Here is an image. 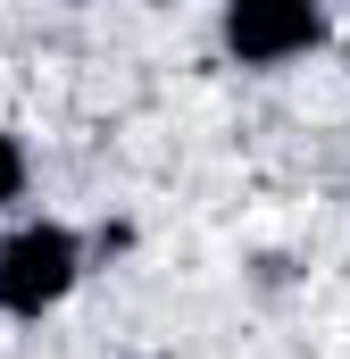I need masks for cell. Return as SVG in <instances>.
<instances>
[{"mask_svg":"<svg viewBox=\"0 0 350 359\" xmlns=\"http://www.w3.org/2000/svg\"><path fill=\"white\" fill-rule=\"evenodd\" d=\"M92 268V243L59 217H25L0 234V318H50Z\"/></svg>","mask_w":350,"mask_h":359,"instance_id":"cell-1","label":"cell"},{"mask_svg":"<svg viewBox=\"0 0 350 359\" xmlns=\"http://www.w3.org/2000/svg\"><path fill=\"white\" fill-rule=\"evenodd\" d=\"M217 42L234 67H292L326 42V0H225Z\"/></svg>","mask_w":350,"mask_h":359,"instance_id":"cell-2","label":"cell"},{"mask_svg":"<svg viewBox=\"0 0 350 359\" xmlns=\"http://www.w3.org/2000/svg\"><path fill=\"white\" fill-rule=\"evenodd\" d=\"M25 184H34V159H25V142L0 126V209H17V201H25Z\"/></svg>","mask_w":350,"mask_h":359,"instance_id":"cell-3","label":"cell"},{"mask_svg":"<svg viewBox=\"0 0 350 359\" xmlns=\"http://www.w3.org/2000/svg\"><path fill=\"white\" fill-rule=\"evenodd\" d=\"M84 243H92V259H125V251H134V226H125V217H117V226H92Z\"/></svg>","mask_w":350,"mask_h":359,"instance_id":"cell-4","label":"cell"},{"mask_svg":"<svg viewBox=\"0 0 350 359\" xmlns=\"http://www.w3.org/2000/svg\"><path fill=\"white\" fill-rule=\"evenodd\" d=\"M125 359H159V351H125Z\"/></svg>","mask_w":350,"mask_h":359,"instance_id":"cell-5","label":"cell"}]
</instances>
